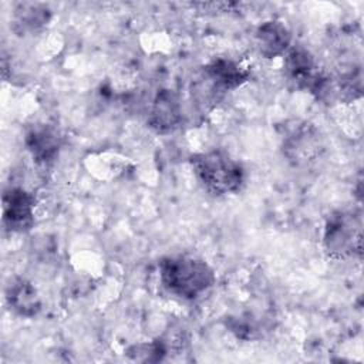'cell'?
I'll use <instances>...</instances> for the list:
<instances>
[{"instance_id": "1", "label": "cell", "mask_w": 364, "mask_h": 364, "mask_svg": "<svg viewBox=\"0 0 364 364\" xmlns=\"http://www.w3.org/2000/svg\"><path fill=\"white\" fill-rule=\"evenodd\" d=\"M162 286L172 294L193 300L210 289L216 280L213 269L195 256H169L159 263Z\"/></svg>"}, {"instance_id": "2", "label": "cell", "mask_w": 364, "mask_h": 364, "mask_svg": "<svg viewBox=\"0 0 364 364\" xmlns=\"http://www.w3.org/2000/svg\"><path fill=\"white\" fill-rule=\"evenodd\" d=\"M191 166L199 183L213 195L236 193L245 185L242 164L223 151L195 154L191 156Z\"/></svg>"}, {"instance_id": "3", "label": "cell", "mask_w": 364, "mask_h": 364, "mask_svg": "<svg viewBox=\"0 0 364 364\" xmlns=\"http://www.w3.org/2000/svg\"><path fill=\"white\" fill-rule=\"evenodd\" d=\"M249 71L239 63L218 57L203 65L192 84L195 97L205 105H215L222 95L243 85L249 80Z\"/></svg>"}, {"instance_id": "4", "label": "cell", "mask_w": 364, "mask_h": 364, "mask_svg": "<svg viewBox=\"0 0 364 364\" xmlns=\"http://www.w3.org/2000/svg\"><path fill=\"white\" fill-rule=\"evenodd\" d=\"M361 226L360 212L338 210L331 213L323 233V245L327 255L336 259L361 256Z\"/></svg>"}, {"instance_id": "5", "label": "cell", "mask_w": 364, "mask_h": 364, "mask_svg": "<svg viewBox=\"0 0 364 364\" xmlns=\"http://www.w3.org/2000/svg\"><path fill=\"white\" fill-rule=\"evenodd\" d=\"M284 74L290 82L297 88L309 91L314 97H318L327 74H324L314 57L301 46L290 47L284 57Z\"/></svg>"}, {"instance_id": "6", "label": "cell", "mask_w": 364, "mask_h": 364, "mask_svg": "<svg viewBox=\"0 0 364 364\" xmlns=\"http://www.w3.org/2000/svg\"><path fill=\"white\" fill-rule=\"evenodd\" d=\"M36 196L21 186H10L3 193V226L10 233H26L34 225Z\"/></svg>"}, {"instance_id": "7", "label": "cell", "mask_w": 364, "mask_h": 364, "mask_svg": "<svg viewBox=\"0 0 364 364\" xmlns=\"http://www.w3.org/2000/svg\"><path fill=\"white\" fill-rule=\"evenodd\" d=\"M182 122L183 109L179 97L172 90H159L148 111L149 127L158 134H169L176 131Z\"/></svg>"}, {"instance_id": "8", "label": "cell", "mask_w": 364, "mask_h": 364, "mask_svg": "<svg viewBox=\"0 0 364 364\" xmlns=\"http://www.w3.org/2000/svg\"><path fill=\"white\" fill-rule=\"evenodd\" d=\"M24 144L37 164L47 165L57 158L61 148V136L53 125L40 124L27 131Z\"/></svg>"}, {"instance_id": "9", "label": "cell", "mask_w": 364, "mask_h": 364, "mask_svg": "<svg viewBox=\"0 0 364 364\" xmlns=\"http://www.w3.org/2000/svg\"><path fill=\"white\" fill-rule=\"evenodd\" d=\"M321 142L318 132L307 125H299L283 139V154L296 164L313 161L320 154Z\"/></svg>"}, {"instance_id": "10", "label": "cell", "mask_w": 364, "mask_h": 364, "mask_svg": "<svg viewBox=\"0 0 364 364\" xmlns=\"http://www.w3.org/2000/svg\"><path fill=\"white\" fill-rule=\"evenodd\" d=\"M255 43L262 57L274 58L291 47V34L283 21L267 20L256 28Z\"/></svg>"}, {"instance_id": "11", "label": "cell", "mask_w": 364, "mask_h": 364, "mask_svg": "<svg viewBox=\"0 0 364 364\" xmlns=\"http://www.w3.org/2000/svg\"><path fill=\"white\" fill-rule=\"evenodd\" d=\"M4 294L10 310L21 317H34L41 309V300L34 284L24 277L10 279Z\"/></svg>"}, {"instance_id": "12", "label": "cell", "mask_w": 364, "mask_h": 364, "mask_svg": "<svg viewBox=\"0 0 364 364\" xmlns=\"http://www.w3.org/2000/svg\"><path fill=\"white\" fill-rule=\"evenodd\" d=\"M50 11L40 3H20L14 10L16 24L23 30H38L50 21Z\"/></svg>"}, {"instance_id": "13", "label": "cell", "mask_w": 364, "mask_h": 364, "mask_svg": "<svg viewBox=\"0 0 364 364\" xmlns=\"http://www.w3.org/2000/svg\"><path fill=\"white\" fill-rule=\"evenodd\" d=\"M127 353L131 358L138 361H161L168 353V347L165 341L155 340L151 343L134 344Z\"/></svg>"}]
</instances>
